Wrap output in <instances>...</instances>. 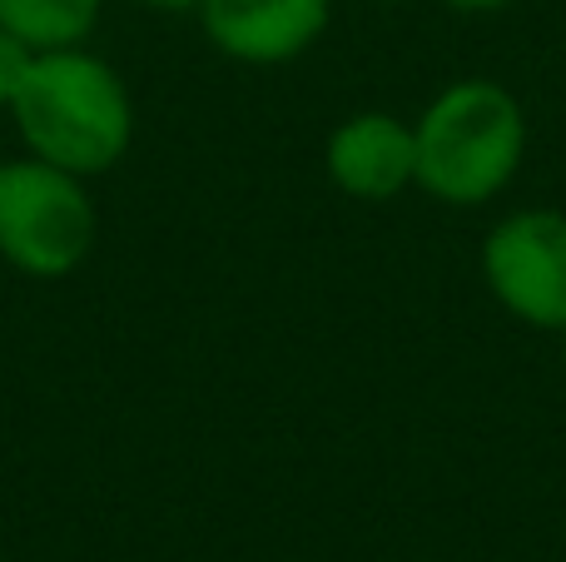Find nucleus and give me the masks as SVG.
I'll return each instance as SVG.
<instances>
[{
    "label": "nucleus",
    "instance_id": "obj_1",
    "mask_svg": "<svg viewBox=\"0 0 566 562\" xmlns=\"http://www.w3.org/2000/svg\"><path fill=\"white\" fill-rule=\"evenodd\" d=\"M10 115L30 155L80 179L115 169L135 139V105L125 80L109 60L80 45L40 50Z\"/></svg>",
    "mask_w": 566,
    "mask_h": 562
},
{
    "label": "nucleus",
    "instance_id": "obj_2",
    "mask_svg": "<svg viewBox=\"0 0 566 562\" xmlns=\"http://www.w3.org/2000/svg\"><path fill=\"white\" fill-rule=\"evenodd\" d=\"M422 195L442 205H488L527 155V110L497 80H458L412 125Z\"/></svg>",
    "mask_w": 566,
    "mask_h": 562
},
{
    "label": "nucleus",
    "instance_id": "obj_3",
    "mask_svg": "<svg viewBox=\"0 0 566 562\" xmlns=\"http://www.w3.org/2000/svg\"><path fill=\"white\" fill-rule=\"evenodd\" d=\"M95 249V205L80 175L35 155L0 159V259L30 279H65Z\"/></svg>",
    "mask_w": 566,
    "mask_h": 562
},
{
    "label": "nucleus",
    "instance_id": "obj_4",
    "mask_svg": "<svg viewBox=\"0 0 566 562\" xmlns=\"http://www.w3.org/2000/svg\"><path fill=\"white\" fill-rule=\"evenodd\" d=\"M482 279L512 319L562 334L566 329V215L517 209L497 219L482 244Z\"/></svg>",
    "mask_w": 566,
    "mask_h": 562
},
{
    "label": "nucleus",
    "instance_id": "obj_5",
    "mask_svg": "<svg viewBox=\"0 0 566 562\" xmlns=\"http://www.w3.org/2000/svg\"><path fill=\"white\" fill-rule=\"evenodd\" d=\"M195 10L219 55L239 65H283L328 30L333 0H199Z\"/></svg>",
    "mask_w": 566,
    "mask_h": 562
},
{
    "label": "nucleus",
    "instance_id": "obj_6",
    "mask_svg": "<svg viewBox=\"0 0 566 562\" xmlns=\"http://www.w3.org/2000/svg\"><path fill=\"white\" fill-rule=\"evenodd\" d=\"M328 179L348 199H392L418 179V145L412 125H402L388 110H358L328 135Z\"/></svg>",
    "mask_w": 566,
    "mask_h": 562
},
{
    "label": "nucleus",
    "instance_id": "obj_7",
    "mask_svg": "<svg viewBox=\"0 0 566 562\" xmlns=\"http://www.w3.org/2000/svg\"><path fill=\"white\" fill-rule=\"evenodd\" d=\"M105 0H0V25L20 35L30 50H65L85 45L99 25Z\"/></svg>",
    "mask_w": 566,
    "mask_h": 562
},
{
    "label": "nucleus",
    "instance_id": "obj_8",
    "mask_svg": "<svg viewBox=\"0 0 566 562\" xmlns=\"http://www.w3.org/2000/svg\"><path fill=\"white\" fill-rule=\"evenodd\" d=\"M35 55H40V50H30L25 40L10 35V30L0 25V110L15 105V95H20V85H25V75H30V65H35Z\"/></svg>",
    "mask_w": 566,
    "mask_h": 562
},
{
    "label": "nucleus",
    "instance_id": "obj_9",
    "mask_svg": "<svg viewBox=\"0 0 566 562\" xmlns=\"http://www.w3.org/2000/svg\"><path fill=\"white\" fill-rule=\"evenodd\" d=\"M448 10H458V15H492V10L512 6V0H442Z\"/></svg>",
    "mask_w": 566,
    "mask_h": 562
},
{
    "label": "nucleus",
    "instance_id": "obj_10",
    "mask_svg": "<svg viewBox=\"0 0 566 562\" xmlns=\"http://www.w3.org/2000/svg\"><path fill=\"white\" fill-rule=\"evenodd\" d=\"M139 6H149V10H195L199 0H139Z\"/></svg>",
    "mask_w": 566,
    "mask_h": 562
},
{
    "label": "nucleus",
    "instance_id": "obj_11",
    "mask_svg": "<svg viewBox=\"0 0 566 562\" xmlns=\"http://www.w3.org/2000/svg\"><path fill=\"white\" fill-rule=\"evenodd\" d=\"M562 364H566V329H562Z\"/></svg>",
    "mask_w": 566,
    "mask_h": 562
},
{
    "label": "nucleus",
    "instance_id": "obj_12",
    "mask_svg": "<svg viewBox=\"0 0 566 562\" xmlns=\"http://www.w3.org/2000/svg\"><path fill=\"white\" fill-rule=\"evenodd\" d=\"M382 6H392V0H382Z\"/></svg>",
    "mask_w": 566,
    "mask_h": 562
}]
</instances>
